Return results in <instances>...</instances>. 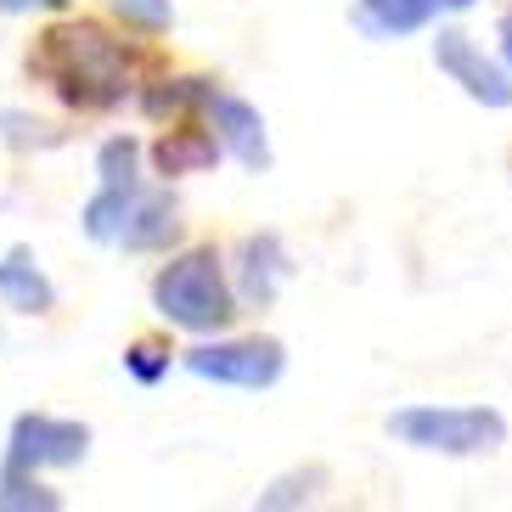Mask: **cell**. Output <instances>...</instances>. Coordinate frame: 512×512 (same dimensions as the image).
I'll list each match as a JSON object with an SVG mask.
<instances>
[{"mask_svg":"<svg viewBox=\"0 0 512 512\" xmlns=\"http://www.w3.org/2000/svg\"><path fill=\"white\" fill-rule=\"evenodd\" d=\"M23 68L74 119H107L119 107H136L141 91L175 62H169L164 40L124 29L119 17L57 12L34 34Z\"/></svg>","mask_w":512,"mask_h":512,"instance_id":"cell-1","label":"cell"},{"mask_svg":"<svg viewBox=\"0 0 512 512\" xmlns=\"http://www.w3.org/2000/svg\"><path fill=\"white\" fill-rule=\"evenodd\" d=\"M152 310L175 332L214 338V332L237 327L248 304L231 282V259L214 242H186V248H169L164 265L152 271Z\"/></svg>","mask_w":512,"mask_h":512,"instance_id":"cell-2","label":"cell"},{"mask_svg":"<svg viewBox=\"0 0 512 512\" xmlns=\"http://www.w3.org/2000/svg\"><path fill=\"white\" fill-rule=\"evenodd\" d=\"M79 231L113 254H169L181 248L186 220L169 181L141 175V181H96V192L79 209Z\"/></svg>","mask_w":512,"mask_h":512,"instance_id":"cell-3","label":"cell"},{"mask_svg":"<svg viewBox=\"0 0 512 512\" xmlns=\"http://www.w3.org/2000/svg\"><path fill=\"white\" fill-rule=\"evenodd\" d=\"M383 428H389V439L428 456H490L507 445V417L496 406H434V400H417V406L389 411Z\"/></svg>","mask_w":512,"mask_h":512,"instance_id":"cell-4","label":"cell"},{"mask_svg":"<svg viewBox=\"0 0 512 512\" xmlns=\"http://www.w3.org/2000/svg\"><path fill=\"white\" fill-rule=\"evenodd\" d=\"M181 366L197 383H214V389L265 394L287 377V344L271 332H214L203 344L181 349Z\"/></svg>","mask_w":512,"mask_h":512,"instance_id":"cell-5","label":"cell"},{"mask_svg":"<svg viewBox=\"0 0 512 512\" xmlns=\"http://www.w3.org/2000/svg\"><path fill=\"white\" fill-rule=\"evenodd\" d=\"M91 422L57 417V411H17L6 428V451L0 467L6 473H51V467H79L91 456Z\"/></svg>","mask_w":512,"mask_h":512,"instance_id":"cell-6","label":"cell"},{"mask_svg":"<svg viewBox=\"0 0 512 512\" xmlns=\"http://www.w3.org/2000/svg\"><path fill=\"white\" fill-rule=\"evenodd\" d=\"M434 68L451 79L467 102L490 107V113H507V107H512V68L501 62V51L490 57V51L462 29V23H445V17H439V29H434Z\"/></svg>","mask_w":512,"mask_h":512,"instance_id":"cell-7","label":"cell"},{"mask_svg":"<svg viewBox=\"0 0 512 512\" xmlns=\"http://www.w3.org/2000/svg\"><path fill=\"white\" fill-rule=\"evenodd\" d=\"M152 175L158 181H181V175H203L226 158V141L214 136L209 113H192V119H169L158 124V136L147 141Z\"/></svg>","mask_w":512,"mask_h":512,"instance_id":"cell-8","label":"cell"},{"mask_svg":"<svg viewBox=\"0 0 512 512\" xmlns=\"http://www.w3.org/2000/svg\"><path fill=\"white\" fill-rule=\"evenodd\" d=\"M209 124H214V136L226 141V158L231 164H242L248 175H265V169L276 164V152H271V130H265V113H259L248 96L226 91V85H214L209 96Z\"/></svg>","mask_w":512,"mask_h":512,"instance_id":"cell-9","label":"cell"},{"mask_svg":"<svg viewBox=\"0 0 512 512\" xmlns=\"http://www.w3.org/2000/svg\"><path fill=\"white\" fill-rule=\"evenodd\" d=\"M287 276H293V254L282 248V237H276V231H248V237H237V254H231V282H237V293H242V304H248V310L276 304V293L287 287Z\"/></svg>","mask_w":512,"mask_h":512,"instance_id":"cell-10","label":"cell"},{"mask_svg":"<svg viewBox=\"0 0 512 512\" xmlns=\"http://www.w3.org/2000/svg\"><path fill=\"white\" fill-rule=\"evenodd\" d=\"M479 0H355V29L366 40H406V34L434 29L439 17L473 12Z\"/></svg>","mask_w":512,"mask_h":512,"instance_id":"cell-11","label":"cell"},{"mask_svg":"<svg viewBox=\"0 0 512 512\" xmlns=\"http://www.w3.org/2000/svg\"><path fill=\"white\" fill-rule=\"evenodd\" d=\"M0 310H12V316H51L57 310V282L34 259L29 242H12L0 254Z\"/></svg>","mask_w":512,"mask_h":512,"instance_id":"cell-12","label":"cell"},{"mask_svg":"<svg viewBox=\"0 0 512 512\" xmlns=\"http://www.w3.org/2000/svg\"><path fill=\"white\" fill-rule=\"evenodd\" d=\"M175 361H181V349L169 344L164 332H141V338L124 344V377H136L141 389H158L175 372Z\"/></svg>","mask_w":512,"mask_h":512,"instance_id":"cell-13","label":"cell"},{"mask_svg":"<svg viewBox=\"0 0 512 512\" xmlns=\"http://www.w3.org/2000/svg\"><path fill=\"white\" fill-rule=\"evenodd\" d=\"M62 490H51L40 473H6L0 467V512H62Z\"/></svg>","mask_w":512,"mask_h":512,"instance_id":"cell-14","label":"cell"},{"mask_svg":"<svg viewBox=\"0 0 512 512\" xmlns=\"http://www.w3.org/2000/svg\"><path fill=\"white\" fill-rule=\"evenodd\" d=\"M107 17H119L124 29H136V34L164 40L175 29V0H107Z\"/></svg>","mask_w":512,"mask_h":512,"instance_id":"cell-15","label":"cell"},{"mask_svg":"<svg viewBox=\"0 0 512 512\" xmlns=\"http://www.w3.org/2000/svg\"><path fill=\"white\" fill-rule=\"evenodd\" d=\"M0 141L6 147H17V152H46V147H62V130L57 124H40V119H29V113H17V107H6L0 113Z\"/></svg>","mask_w":512,"mask_h":512,"instance_id":"cell-16","label":"cell"},{"mask_svg":"<svg viewBox=\"0 0 512 512\" xmlns=\"http://www.w3.org/2000/svg\"><path fill=\"white\" fill-rule=\"evenodd\" d=\"M327 484V467H310V473H287V479H276L271 490H259L254 507H304V501H316V490Z\"/></svg>","mask_w":512,"mask_h":512,"instance_id":"cell-17","label":"cell"},{"mask_svg":"<svg viewBox=\"0 0 512 512\" xmlns=\"http://www.w3.org/2000/svg\"><path fill=\"white\" fill-rule=\"evenodd\" d=\"M74 0H0V17H57Z\"/></svg>","mask_w":512,"mask_h":512,"instance_id":"cell-18","label":"cell"},{"mask_svg":"<svg viewBox=\"0 0 512 512\" xmlns=\"http://www.w3.org/2000/svg\"><path fill=\"white\" fill-rule=\"evenodd\" d=\"M496 51H501V62L512 68V6L501 12V23H496Z\"/></svg>","mask_w":512,"mask_h":512,"instance_id":"cell-19","label":"cell"}]
</instances>
